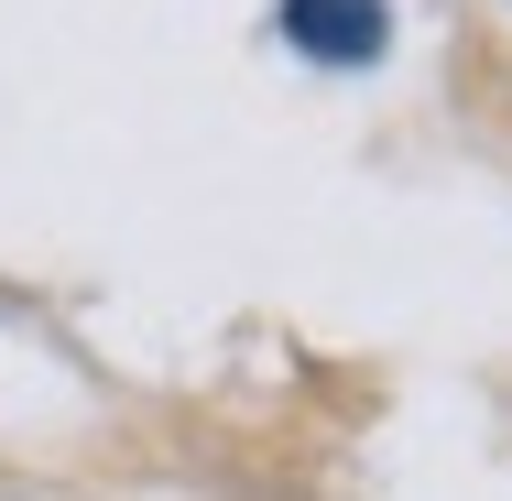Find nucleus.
Listing matches in <instances>:
<instances>
[{
	"instance_id": "f257e3e1",
	"label": "nucleus",
	"mask_w": 512,
	"mask_h": 501,
	"mask_svg": "<svg viewBox=\"0 0 512 501\" xmlns=\"http://www.w3.org/2000/svg\"><path fill=\"white\" fill-rule=\"evenodd\" d=\"M284 33H295V55H316V66H382L393 11L382 0H284Z\"/></svg>"
}]
</instances>
